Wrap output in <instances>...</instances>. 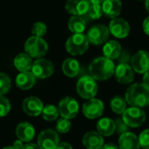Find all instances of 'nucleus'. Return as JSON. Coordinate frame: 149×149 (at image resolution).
I'll return each mask as SVG.
<instances>
[{
	"instance_id": "1",
	"label": "nucleus",
	"mask_w": 149,
	"mask_h": 149,
	"mask_svg": "<svg viewBox=\"0 0 149 149\" xmlns=\"http://www.w3.org/2000/svg\"><path fill=\"white\" fill-rule=\"evenodd\" d=\"M124 98L130 107H146L149 105V87L143 83L132 84L127 89Z\"/></svg>"
},
{
	"instance_id": "2",
	"label": "nucleus",
	"mask_w": 149,
	"mask_h": 149,
	"mask_svg": "<svg viewBox=\"0 0 149 149\" xmlns=\"http://www.w3.org/2000/svg\"><path fill=\"white\" fill-rule=\"evenodd\" d=\"M88 70L90 76L95 80L105 81L113 76L115 65L113 60L103 56L93 59L89 65Z\"/></svg>"
},
{
	"instance_id": "3",
	"label": "nucleus",
	"mask_w": 149,
	"mask_h": 149,
	"mask_svg": "<svg viewBox=\"0 0 149 149\" xmlns=\"http://www.w3.org/2000/svg\"><path fill=\"white\" fill-rule=\"evenodd\" d=\"M89 47V41L87 37L83 33H77L72 35L65 43V49L68 53L72 56H79L84 54Z\"/></svg>"
},
{
	"instance_id": "4",
	"label": "nucleus",
	"mask_w": 149,
	"mask_h": 149,
	"mask_svg": "<svg viewBox=\"0 0 149 149\" xmlns=\"http://www.w3.org/2000/svg\"><path fill=\"white\" fill-rule=\"evenodd\" d=\"M24 51L31 58H41L48 52V44L42 38L32 36L25 41Z\"/></svg>"
},
{
	"instance_id": "5",
	"label": "nucleus",
	"mask_w": 149,
	"mask_h": 149,
	"mask_svg": "<svg viewBox=\"0 0 149 149\" xmlns=\"http://www.w3.org/2000/svg\"><path fill=\"white\" fill-rule=\"evenodd\" d=\"M77 93L85 100L95 98L98 93V84L96 80L90 75L81 77L77 82Z\"/></svg>"
},
{
	"instance_id": "6",
	"label": "nucleus",
	"mask_w": 149,
	"mask_h": 149,
	"mask_svg": "<svg viewBox=\"0 0 149 149\" xmlns=\"http://www.w3.org/2000/svg\"><path fill=\"white\" fill-rule=\"evenodd\" d=\"M147 116L146 113L142 108L139 107H128L126 109L124 113L122 114V120L124 122L132 128L140 127L146 121Z\"/></svg>"
},
{
	"instance_id": "7",
	"label": "nucleus",
	"mask_w": 149,
	"mask_h": 149,
	"mask_svg": "<svg viewBox=\"0 0 149 149\" xmlns=\"http://www.w3.org/2000/svg\"><path fill=\"white\" fill-rule=\"evenodd\" d=\"M105 110V105L100 99L93 98L87 100L82 106V112L85 117L89 120L100 118Z\"/></svg>"
},
{
	"instance_id": "8",
	"label": "nucleus",
	"mask_w": 149,
	"mask_h": 149,
	"mask_svg": "<svg viewBox=\"0 0 149 149\" xmlns=\"http://www.w3.org/2000/svg\"><path fill=\"white\" fill-rule=\"evenodd\" d=\"M58 112L62 118L72 120L74 119L79 111L78 101L72 97H65L58 103Z\"/></svg>"
},
{
	"instance_id": "9",
	"label": "nucleus",
	"mask_w": 149,
	"mask_h": 149,
	"mask_svg": "<svg viewBox=\"0 0 149 149\" xmlns=\"http://www.w3.org/2000/svg\"><path fill=\"white\" fill-rule=\"evenodd\" d=\"M31 73L36 79H46L52 76L54 72V65L52 61L46 58H38L31 66Z\"/></svg>"
},
{
	"instance_id": "10",
	"label": "nucleus",
	"mask_w": 149,
	"mask_h": 149,
	"mask_svg": "<svg viewBox=\"0 0 149 149\" xmlns=\"http://www.w3.org/2000/svg\"><path fill=\"white\" fill-rule=\"evenodd\" d=\"M109 29L104 24H96L91 27L87 32V39L89 43L94 45H100L107 42L109 38Z\"/></svg>"
},
{
	"instance_id": "11",
	"label": "nucleus",
	"mask_w": 149,
	"mask_h": 149,
	"mask_svg": "<svg viewBox=\"0 0 149 149\" xmlns=\"http://www.w3.org/2000/svg\"><path fill=\"white\" fill-rule=\"evenodd\" d=\"M59 136L53 129H45L38 136V146L40 149H57Z\"/></svg>"
},
{
	"instance_id": "12",
	"label": "nucleus",
	"mask_w": 149,
	"mask_h": 149,
	"mask_svg": "<svg viewBox=\"0 0 149 149\" xmlns=\"http://www.w3.org/2000/svg\"><path fill=\"white\" fill-rule=\"evenodd\" d=\"M131 66L134 72L144 74L149 71V52L139 51L131 58Z\"/></svg>"
},
{
	"instance_id": "13",
	"label": "nucleus",
	"mask_w": 149,
	"mask_h": 149,
	"mask_svg": "<svg viewBox=\"0 0 149 149\" xmlns=\"http://www.w3.org/2000/svg\"><path fill=\"white\" fill-rule=\"evenodd\" d=\"M110 33L117 38H124L129 35L130 25L129 24L121 17L113 18L109 24Z\"/></svg>"
},
{
	"instance_id": "14",
	"label": "nucleus",
	"mask_w": 149,
	"mask_h": 149,
	"mask_svg": "<svg viewBox=\"0 0 149 149\" xmlns=\"http://www.w3.org/2000/svg\"><path fill=\"white\" fill-rule=\"evenodd\" d=\"M113 75L121 85H129L134 79V71L128 64H119L115 66Z\"/></svg>"
},
{
	"instance_id": "15",
	"label": "nucleus",
	"mask_w": 149,
	"mask_h": 149,
	"mask_svg": "<svg viewBox=\"0 0 149 149\" xmlns=\"http://www.w3.org/2000/svg\"><path fill=\"white\" fill-rule=\"evenodd\" d=\"M22 107L24 112L32 117H37L42 113L44 104L40 99L35 96H30L24 99L22 104Z\"/></svg>"
},
{
	"instance_id": "16",
	"label": "nucleus",
	"mask_w": 149,
	"mask_h": 149,
	"mask_svg": "<svg viewBox=\"0 0 149 149\" xmlns=\"http://www.w3.org/2000/svg\"><path fill=\"white\" fill-rule=\"evenodd\" d=\"M91 3L89 0H67L65 10L72 16L84 17L89 10Z\"/></svg>"
},
{
	"instance_id": "17",
	"label": "nucleus",
	"mask_w": 149,
	"mask_h": 149,
	"mask_svg": "<svg viewBox=\"0 0 149 149\" xmlns=\"http://www.w3.org/2000/svg\"><path fill=\"white\" fill-rule=\"evenodd\" d=\"M82 144L86 149H101L104 143V138L98 132L90 131L84 134Z\"/></svg>"
},
{
	"instance_id": "18",
	"label": "nucleus",
	"mask_w": 149,
	"mask_h": 149,
	"mask_svg": "<svg viewBox=\"0 0 149 149\" xmlns=\"http://www.w3.org/2000/svg\"><path fill=\"white\" fill-rule=\"evenodd\" d=\"M35 128L29 122H21L16 127V135L23 142H30L35 137Z\"/></svg>"
},
{
	"instance_id": "19",
	"label": "nucleus",
	"mask_w": 149,
	"mask_h": 149,
	"mask_svg": "<svg viewBox=\"0 0 149 149\" xmlns=\"http://www.w3.org/2000/svg\"><path fill=\"white\" fill-rule=\"evenodd\" d=\"M118 147L119 149H141L138 136L129 131L120 135Z\"/></svg>"
},
{
	"instance_id": "20",
	"label": "nucleus",
	"mask_w": 149,
	"mask_h": 149,
	"mask_svg": "<svg viewBox=\"0 0 149 149\" xmlns=\"http://www.w3.org/2000/svg\"><path fill=\"white\" fill-rule=\"evenodd\" d=\"M101 6L103 13L110 18L117 17L122 10V3L120 0H104Z\"/></svg>"
},
{
	"instance_id": "21",
	"label": "nucleus",
	"mask_w": 149,
	"mask_h": 149,
	"mask_svg": "<svg viewBox=\"0 0 149 149\" xmlns=\"http://www.w3.org/2000/svg\"><path fill=\"white\" fill-rule=\"evenodd\" d=\"M97 132L105 137L113 135L116 131L115 121L110 118H101L96 124Z\"/></svg>"
},
{
	"instance_id": "22",
	"label": "nucleus",
	"mask_w": 149,
	"mask_h": 149,
	"mask_svg": "<svg viewBox=\"0 0 149 149\" xmlns=\"http://www.w3.org/2000/svg\"><path fill=\"white\" fill-rule=\"evenodd\" d=\"M36 78L31 72H24L17 74L16 78V86L21 90H29L34 86Z\"/></svg>"
},
{
	"instance_id": "23",
	"label": "nucleus",
	"mask_w": 149,
	"mask_h": 149,
	"mask_svg": "<svg viewBox=\"0 0 149 149\" xmlns=\"http://www.w3.org/2000/svg\"><path fill=\"white\" fill-rule=\"evenodd\" d=\"M121 52H122L121 45H120L119 42H117L115 40L107 41V42H106L105 45L103 46L104 57L108 59H111L113 61L119 58Z\"/></svg>"
},
{
	"instance_id": "24",
	"label": "nucleus",
	"mask_w": 149,
	"mask_h": 149,
	"mask_svg": "<svg viewBox=\"0 0 149 149\" xmlns=\"http://www.w3.org/2000/svg\"><path fill=\"white\" fill-rule=\"evenodd\" d=\"M32 64V58L26 53H19L14 58V65L20 72H30Z\"/></svg>"
},
{
	"instance_id": "25",
	"label": "nucleus",
	"mask_w": 149,
	"mask_h": 149,
	"mask_svg": "<svg viewBox=\"0 0 149 149\" xmlns=\"http://www.w3.org/2000/svg\"><path fill=\"white\" fill-rule=\"evenodd\" d=\"M62 71L69 78L76 77L80 71V65L78 60L74 58H66L62 64Z\"/></svg>"
},
{
	"instance_id": "26",
	"label": "nucleus",
	"mask_w": 149,
	"mask_h": 149,
	"mask_svg": "<svg viewBox=\"0 0 149 149\" xmlns=\"http://www.w3.org/2000/svg\"><path fill=\"white\" fill-rule=\"evenodd\" d=\"M86 27V21L81 16H72L68 20V29L73 33H83Z\"/></svg>"
},
{
	"instance_id": "27",
	"label": "nucleus",
	"mask_w": 149,
	"mask_h": 149,
	"mask_svg": "<svg viewBox=\"0 0 149 149\" xmlns=\"http://www.w3.org/2000/svg\"><path fill=\"white\" fill-rule=\"evenodd\" d=\"M127 104L125 98L119 96V95L114 96L110 101V107H111L112 111L116 114L122 115L124 113V112L126 111V109L127 108Z\"/></svg>"
},
{
	"instance_id": "28",
	"label": "nucleus",
	"mask_w": 149,
	"mask_h": 149,
	"mask_svg": "<svg viewBox=\"0 0 149 149\" xmlns=\"http://www.w3.org/2000/svg\"><path fill=\"white\" fill-rule=\"evenodd\" d=\"M58 115H59L58 109L54 105H47L44 107L43 111H42V116L45 120L46 121L56 120Z\"/></svg>"
},
{
	"instance_id": "29",
	"label": "nucleus",
	"mask_w": 149,
	"mask_h": 149,
	"mask_svg": "<svg viewBox=\"0 0 149 149\" xmlns=\"http://www.w3.org/2000/svg\"><path fill=\"white\" fill-rule=\"evenodd\" d=\"M102 14H103V10H102L101 4L91 3L88 11L83 17L85 18L86 21H87V20L91 21V20L99 19L102 16Z\"/></svg>"
},
{
	"instance_id": "30",
	"label": "nucleus",
	"mask_w": 149,
	"mask_h": 149,
	"mask_svg": "<svg viewBox=\"0 0 149 149\" xmlns=\"http://www.w3.org/2000/svg\"><path fill=\"white\" fill-rule=\"evenodd\" d=\"M11 86V80L10 77L3 73L0 72V96H3L7 93Z\"/></svg>"
},
{
	"instance_id": "31",
	"label": "nucleus",
	"mask_w": 149,
	"mask_h": 149,
	"mask_svg": "<svg viewBox=\"0 0 149 149\" xmlns=\"http://www.w3.org/2000/svg\"><path fill=\"white\" fill-rule=\"evenodd\" d=\"M71 127H72V123H71L70 120H67L65 118L58 119L56 123V130H57V132H58L60 134L68 133L71 129Z\"/></svg>"
},
{
	"instance_id": "32",
	"label": "nucleus",
	"mask_w": 149,
	"mask_h": 149,
	"mask_svg": "<svg viewBox=\"0 0 149 149\" xmlns=\"http://www.w3.org/2000/svg\"><path fill=\"white\" fill-rule=\"evenodd\" d=\"M47 32V27L45 23L43 22H37L32 25L31 33L35 37L43 38Z\"/></svg>"
},
{
	"instance_id": "33",
	"label": "nucleus",
	"mask_w": 149,
	"mask_h": 149,
	"mask_svg": "<svg viewBox=\"0 0 149 149\" xmlns=\"http://www.w3.org/2000/svg\"><path fill=\"white\" fill-rule=\"evenodd\" d=\"M10 103L9 100L3 96H0V117H4L10 111Z\"/></svg>"
},
{
	"instance_id": "34",
	"label": "nucleus",
	"mask_w": 149,
	"mask_h": 149,
	"mask_svg": "<svg viewBox=\"0 0 149 149\" xmlns=\"http://www.w3.org/2000/svg\"><path fill=\"white\" fill-rule=\"evenodd\" d=\"M141 148L143 149H149V128L143 130L138 136Z\"/></svg>"
},
{
	"instance_id": "35",
	"label": "nucleus",
	"mask_w": 149,
	"mask_h": 149,
	"mask_svg": "<svg viewBox=\"0 0 149 149\" xmlns=\"http://www.w3.org/2000/svg\"><path fill=\"white\" fill-rule=\"evenodd\" d=\"M115 125H116V131L117 133L120 135L124 133L128 132V128L129 127L124 122V120H122V118H118L115 120Z\"/></svg>"
},
{
	"instance_id": "36",
	"label": "nucleus",
	"mask_w": 149,
	"mask_h": 149,
	"mask_svg": "<svg viewBox=\"0 0 149 149\" xmlns=\"http://www.w3.org/2000/svg\"><path fill=\"white\" fill-rule=\"evenodd\" d=\"M117 59L119 61V64H127V62L131 61V58H130L129 55L127 54L124 52H121L120 55L119 56V58Z\"/></svg>"
},
{
	"instance_id": "37",
	"label": "nucleus",
	"mask_w": 149,
	"mask_h": 149,
	"mask_svg": "<svg viewBox=\"0 0 149 149\" xmlns=\"http://www.w3.org/2000/svg\"><path fill=\"white\" fill-rule=\"evenodd\" d=\"M143 31L147 35L149 36V17H148L143 22Z\"/></svg>"
},
{
	"instance_id": "38",
	"label": "nucleus",
	"mask_w": 149,
	"mask_h": 149,
	"mask_svg": "<svg viewBox=\"0 0 149 149\" xmlns=\"http://www.w3.org/2000/svg\"><path fill=\"white\" fill-rule=\"evenodd\" d=\"M57 149H72V147L70 143L67 142H60Z\"/></svg>"
},
{
	"instance_id": "39",
	"label": "nucleus",
	"mask_w": 149,
	"mask_h": 149,
	"mask_svg": "<svg viewBox=\"0 0 149 149\" xmlns=\"http://www.w3.org/2000/svg\"><path fill=\"white\" fill-rule=\"evenodd\" d=\"M101 149H119V147L114 143H107L103 145Z\"/></svg>"
},
{
	"instance_id": "40",
	"label": "nucleus",
	"mask_w": 149,
	"mask_h": 149,
	"mask_svg": "<svg viewBox=\"0 0 149 149\" xmlns=\"http://www.w3.org/2000/svg\"><path fill=\"white\" fill-rule=\"evenodd\" d=\"M12 147L15 149H23L24 145H23V141H21L20 140H17L13 142Z\"/></svg>"
},
{
	"instance_id": "41",
	"label": "nucleus",
	"mask_w": 149,
	"mask_h": 149,
	"mask_svg": "<svg viewBox=\"0 0 149 149\" xmlns=\"http://www.w3.org/2000/svg\"><path fill=\"white\" fill-rule=\"evenodd\" d=\"M142 83L145 84L147 86L149 87V71L146 72L144 74H143V77H142Z\"/></svg>"
},
{
	"instance_id": "42",
	"label": "nucleus",
	"mask_w": 149,
	"mask_h": 149,
	"mask_svg": "<svg viewBox=\"0 0 149 149\" xmlns=\"http://www.w3.org/2000/svg\"><path fill=\"white\" fill-rule=\"evenodd\" d=\"M23 149H40L38 148V145L34 144V143H27L25 145H24Z\"/></svg>"
},
{
	"instance_id": "43",
	"label": "nucleus",
	"mask_w": 149,
	"mask_h": 149,
	"mask_svg": "<svg viewBox=\"0 0 149 149\" xmlns=\"http://www.w3.org/2000/svg\"><path fill=\"white\" fill-rule=\"evenodd\" d=\"M91 3H96V4H101L104 0H89Z\"/></svg>"
},
{
	"instance_id": "44",
	"label": "nucleus",
	"mask_w": 149,
	"mask_h": 149,
	"mask_svg": "<svg viewBox=\"0 0 149 149\" xmlns=\"http://www.w3.org/2000/svg\"><path fill=\"white\" fill-rule=\"evenodd\" d=\"M145 4H146V9H147L148 12L149 13V0H146V3H145Z\"/></svg>"
},
{
	"instance_id": "45",
	"label": "nucleus",
	"mask_w": 149,
	"mask_h": 149,
	"mask_svg": "<svg viewBox=\"0 0 149 149\" xmlns=\"http://www.w3.org/2000/svg\"><path fill=\"white\" fill-rule=\"evenodd\" d=\"M2 149H15V148L11 146V147H5V148H2Z\"/></svg>"
},
{
	"instance_id": "46",
	"label": "nucleus",
	"mask_w": 149,
	"mask_h": 149,
	"mask_svg": "<svg viewBox=\"0 0 149 149\" xmlns=\"http://www.w3.org/2000/svg\"><path fill=\"white\" fill-rule=\"evenodd\" d=\"M140 1H141V0H140Z\"/></svg>"
}]
</instances>
